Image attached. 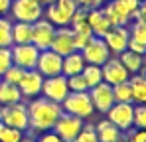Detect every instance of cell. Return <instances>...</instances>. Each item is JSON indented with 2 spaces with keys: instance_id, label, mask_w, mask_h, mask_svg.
<instances>
[{
  "instance_id": "1",
  "label": "cell",
  "mask_w": 146,
  "mask_h": 142,
  "mask_svg": "<svg viewBox=\"0 0 146 142\" xmlns=\"http://www.w3.org/2000/svg\"><path fill=\"white\" fill-rule=\"evenodd\" d=\"M26 107H28L30 130H42V132L51 130L55 120L63 113L59 103H53L46 97H34L30 101V105H26Z\"/></svg>"
},
{
  "instance_id": "2",
  "label": "cell",
  "mask_w": 146,
  "mask_h": 142,
  "mask_svg": "<svg viewBox=\"0 0 146 142\" xmlns=\"http://www.w3.org/2000/svg\"><path fill=\"white\" fill-rule=\"evenodd\" d=\"M59 105H61L63 113H69V115L79 118H89L95 111L93 103H91V97H89V91H69L67 97Z\"/></svg>"
},
{
  "instance_id": "3",
  "label": "cell",
  "mask_w": 146,
  "mask_h": 142,
  "mask_svg": "<svg viewBox=\"0 0 146 142\" xmlns=\"http://www.w3.org/2000/svg\"><path fill=\"white\" fill-rule=\"evenodd\" d=\"M79 8L75 0H51L46 8V20L51 22L55 28L69 26L73 12Z\"/></svg>"
},
{
  "instance_id": "4",
  "label": "cell",
  "mask_w": 146,
  "mask_h": 142,
  "mask_svg": "<svg viewBox=\"0 0 146 142\" xmlns=\"http://www.w3.org/2000/svg\"><path fill=\"white\" fill-rule=\"evenodd\" d=\"M8 12L12 14V18L16 22L34 24L44 16V6L36 0H12Z\"/></svg>"
},
{
  "instance_id": "5",
  "label": "cell",
  "mask_w": 146,
  "mask_h": 142,
  "mask_svg": "<svg viewBox=\"0 0 146 142\" xmlns=\"http://www.w3.org/2000/svg\"><path fill=\"white\" fill-rule=\"evenodd\" d=\"M0 118L2 124L18 128V130H28L30 128V120H28V107L24 103H14V105H4L0 109Z\"/></svg>"
},
{
  "instance_id": "6",
  "label": "cell",
  "mask_w": 146,
  "mask_h": 142,
  "mask_svg": "<svg viewBox=\"0 0 146 142\" xmlns=\"http://www.w3.org/2000/svg\"><path fill=\"white\" fill-rule=\"evenodd\" d=\"M81 128H83V118L73 117L69 113H61L59 118L55 120V124H53L51 130L63 142H73L77 138V134L81 132Z\"/></svg>"
},
{
  "instance_id": "7",
  "label": "cell",
  "mask_w": 146,
  "mask_h": 142,
  "mask_svg": "<svg viewBox=\"0 0 146 142\" xmlns=\"http://www.w3.org/2000/svg\"><path fill=\"white\" fill-rule=\"evenodd\" d=\"M10 53H12L14 65H18L22 69H36L40 49L34 44H14V46H10Z\"/></svg>"
},
{
  "instance_id": "8",
  "label": "cell",
  "mask_w": 146,
  "mask_h": 142,
  "mask_svg": "<svg viewBox=\"0 0 146 142\" xmlns=\"http://www.w3.org/2000/svg\"><path fill=\"white\" fill-rule=\"evenodd\" d=\"M69 93V87H67V77L65 75H51V77H44V83H42V95L53 101V103H61Z\"/></svg>"
},
{
  "instance_id": "9",
  "label": "cell",
  "mask_w": 146,
  "mask_h": 142,
  "mask_svg": "<svg viewBox=\"0 0 146 142\" xmlns=\"http://www.w3.org/2000/svg\"><path fill=\"white\" fill-rule=\"evenodd\" d=\"M132 115H134V105L132 103H113V107L107 111V120H111L117 128L130 130L132 126Z\"/></svg>"
},
{
  "instance_id": "10",
  "label": "cell",
  "mask_w": 146,
  "mask_h": 142,
  "mask_svg": "<svg viewBox=\"0 0 146 142\" xmlns=\"http://www.w3.org/2000/svg\"><path fill=\"white\" fill-rule=\"evenodd\" d=\"M53 34H55V26L51 22H48L44 16L32 24V44L38 47L40 51L42 49H49L51 40H53Z\"/></svg>"
},
{
  "instance_id": "11",
  "label": "cell",
  "mask_w": 146,
  "mask_h": 142,
  "mask_svg": "<svg viewBox=\"0 0 146 142\" xmlns=\"http://www.w3.org/2000/svg\"><path fill=\"white\" fill-rule=\"evenodd\" d=\"M101 71H103V81L109 83L111 87L128 81V77H130V73H128L126 67L121 63V59L115 57V55H111V57L101 65Z\"/></svg>"
},
{
  "instance_id": "12",
  "label": "cell",
  "mask_w": 146,
  "mask_h": 142,
  "mask_svg": "<svg viewBox=\"0 0 146 142\" xmlns=\"http://www.w3.org/2000/svg\"><path fill=\"white\" fill-rule=\"evenodd\" d=\"M81 55L85 59V63H93V65H103L109 57H111V51L105 44L103 38H95L87 44V46L81 49Z\"/></svg>"
},
{
  "instance_id": "13",
  "label": "cell",
  "mask_w": 146,
  "mask_h": 142,
  "mask_svg": "<svg viewBox=\"0 0 146 142\" xmlns=\"http://www.w3.org/2000/svg\"><path fill=\"white\" fill-rule=\"evenodd\" d=\"M89 97H91V103H93V109L99 113H107L113 103H115V97H113V87L105 81L97 83L95 87L89 89Z\"/></svg>"
},
{
  "instance_id": "14",
  "label": "cell",
  "mask_w": 146,
  "mask_h": 142,
  "mask_svg": "<svg viewBox=\"0 0 146 142\" xmlns=\"http://www.w3.org/2000/svg\"><path fill=\"white\" fill-rule=\"evenodd\" d=\"M128 28L126 26H111V30L103 36V40H105V44L109 47V51H111V55H119L122 53L126 46H128Z\"/></svg>"
},
{
  "instance_id": "15",
  "label": "cell",
  "mask_w": 146,
  "mask_h": 142,
  "mask_svg": "<svg viewBox=\"0 0 146 142\" xmlns=\"http://www.w3.org/2000/svg\"><path fill=\"white\" fill-rule=\"evenodd\" d=\"M36 69L42 73V77H51L61 73V55H57L51 49H42L38 55Z\"/></svg>"
},
{
  "instance_id": "16",
  "label": "cell",
  "mask_w": 146,
  "mask_h": 142,
  "mask_svg": "<svg viewBox=\"0 0 146 142\" xmlns=\"http://www.w3.org/2000/svg\"><path fill=\"white\" fill-rule=\"evenodd\" d=\"M42 83H44V77L38 69H26L20 83H18V89L22 97H28V99H34L42 93Z\"/></svg>"
},
{
  "instance_id": "17",
  "label": "cell",
  "mask_w": 146,
  "mask_h": 142,
  "mask_svg": "<svg viewBox=\"0 0 146 142\" xmlns=\"http://www.w3.org/2000/svg\"><path fill=\"white\" fill-rule=\"evenodd\" d=\"M51 51H55L57 55H67L75 51V44H73V30L69 26H63V28H55V34H53V40H51Z\"/></svg>"
},
{
  "instance_id": "18",
  "label": "cell",
  "mask_w": 146,
  "mask_h": 142,
  "mask_svg": "<svg viewBox=\"0 0 146 142\" xmlns=\"http://www.w3.org/2000/svg\"><path fill=\"white\" fill-rule=\"evenodd\" d=\"M87 24H89V30L95 38H103L113 24L109 22L107 14L103 12V8H93V10H87Z\"/></svg>"
},
{
  "instance_id": "19",
  "label": "cell",
  "mask_w": 146,
  "mask_h": 142,
  "mask_svg": "<svg viewBox=\"0 0 146 142\" xmlns=\"http://www.w3.org/2000/svg\"><path fill=\"white\" fill-rule=\"evenodd\" d=\"M101 8H103V12L107 14L109 22L113 24V26H126V24L130 22V14L122 8V4L119 0H111L105 6H101Z\"/></svg>"
},
{
  "instance_id": "20",
  "label": "cell",
  "mask_w": 146,
  "mask_h": 142,
  "mask_svg": "<svg viewBox=\"0 0 146 142\" xmlns=\"http://www.w3.org/2000/svg\"><path fill=\"white\" fill-rule=\"evenodd\" d=\"M95 132H97L99 142H122V130L117 128L111 120H101L99 124H95Z\"/></svg>"
},
{
  "instance_id": "21",
  "label": "cell",
  "mask_w": 146,
  "mask_h": 142,
  "mask_svg": "<svg viewBox=\"0 0 146 142\" xmlns=\"http://www.w3.org/2000/svg\"><path fill=\"white\" fill-rule=\"evenodd\" d=\"M83 67H85V59H83L81 51H77V49L61 57V75H65V77L81 73Z\"/></svg>"
},
{
  "instance_id": "22",
  "label": "cell",
  "mask_w": 146,
  "mask_h": 142,
  "mask_svg": "<svg viewBox=\"0 0 146 142\" xmlns=\"http://www.w3.org/2000/svg\"><path fill=\"white\" fill-rule=\"evenodd\" d=\"M128 85H130V93H132V103L144 105L146 103V77L140 73H134L128 77Z\"/></svg>"
},
{
  "instance_id": "23",
  "label": "cell",
  "mask_w": 146,
  "mask_h": 142,
  "mask_svg": "<svg viewBox=\"0 0 146 142\" xmlns=\"http://www.w3.org/2000/svg\"><path fill=\"white\" fill-rule=\"evenodd\" d=\"M119 59H121V63L126 67V71L130 75L140 73L142 67H144V57L140 53H136V51H130V49H124L122 53H119Z\"/></svg>"
},
{
  "instance_id": "24",
  "label": "cell",
  "mask_w": 146,
  "mask_h": 142,
  "mask_svg": "<svg viewBox=\"0 0 146 142\" xmlns=\"http://www.w3.org/2000/svg\"><path fill=\"white\" fill-rule=\"evenodd\" d=\"M22 93L18 89V85H12V83H6L0 79V105H14V103H20Z\"/></svg>"
},
{
  "instance_id": "25",
  "label": "cell",
  "mask_w": 146,
  "mask_h": 142,
  "mask_svg": "<svg viewBox=\"0 0 146 142\" xmlns=\"http://www.w3.org/2000/svg\"><path fill=\"white\" fill-rule=\"evenodd\" d=\"M14 44H32V24L26 22L12 24V46Z\"/></svg>"
},
{
  "instance_id": "26",
  "label": "cell",
  "mask_w": 146,
  "mask_h": 142,
  "mask_svg": "<svg viewBox=\"0 0 146 142\" xmlns=\"http://www.w3.org/2000/svg\"><path fill=\"white\" fill-rule=\"evenodd\" d=\"M81 75L87 83V87H95L97 83L103 81V71H101V65H93V63H85V67L81 69Z\"/></svg>"
},
{
  "instance_id": "27",
  "label": "cell",
  "mask_w": 146,
  "mask_h": 142,
  "mask_svg": "<svg viewBox=\"0 0 146 142\" xmlns=\"http://www.w3.org/2000/svg\"><path fill=\"white\" fill-rule=\"evenodd\" d=\"M113 97H115V103H132V93H130L128 81L113 85Z\"/></svg>"
},
{
  "instance_id": "28",
  "label": "cell",
  "mask_w": 146,
  "mask_h": 142,
  "mask_svg": "<svg viewBox=\"0 0 146 142\" xmlns=\"http://www.w3.org/2000/svg\"><path fill=\"white\" fill-rule=\"evenodd\" d=\"M12 46V22L4 16H0V47Z\"/></svg>"
},
{
  "instance_id": "29",
  "label": "cell",
  "mask_w": 146,
  "mask_h": 142,
  "mask_svg": "<svg viewBox=\"0 0 146 142\" xmlns=\"http://www.w3.org/2000/svg\"><path fill=\"white\" fill-rule=\"evenodd\" d=\"M24 71L26 69H22V67H18V65H10L8 69L2 73V81H6V83H12V85H18L20 83V79H22V75H24Z\"/></svg>"
},
{
  "instance_id": "30",
  "label": "cell",
  "mask_w": 146,
  "mask_h": 142,
  "mask_svg": "<svg viewBox=\"0 0 146 142\" xmlns=\"http://www.w3.org/2000/svg\"><path fill=\"white\" fill-rule=\"evenodd\" d=\"M128 36H130V40H136V42H142V44H146V22L134 20V22L130 24Z\"/></svg>"
},
{
  "instance_id": "31",
  "label": "cell",
  "mask_w": 146,
  "mask_h": 142,
  "mask_svg": "<svg viewBox=\"0 0 146 142\" xmlns=\"http://www.w3.org/2000/svg\"><path fill=\"white\" fill-rule=\"evenodd\" d=\"M22 138H24L22 130H18V128L6 126V124L0 128V142H20Z\"/></svg>"
},
{
  "instance_id": "32",
  "label": "cell",
  "mask_w": 146,
  "mask_h": 142,
  "mask_svg": "<svg viewBox=\"0 0 146 142\" xmlns=\"http://www.w3.org/2000/svg\"><path fill=\"white\" fill-rule=\"evenodd\" d=\"M73 142H99L97 140V132H95V126L93 124H83L81 132L77 134V138Z\"/></svg>"
},
{
  "instance_id": "33",
  "label": "cell",
  "mask_w": 146,
  "mask_h": 142,
  "mask_svg": "<svg viewBox=\"0 0 146 142\" xmlns=\"http://www.w3.org/2000/svg\"><path fill=\"white\" fill-rule=\"evenodd\" d=\"M67 87H69V91H89V87H87V83H85L81 73L67 77Z\"/></svg>"
},
{
  "instance_id": "34",
  "label": "cell",
  "mask_w": 146,
  "mask_h": 142,
  "mask_svg": "<svg viewBox=\"0 0 146 142\" xmlns=\"http://www.w3.org/2000/svg\"><path fill=\"white\" fill-rule=\"evenodd\" d=\"M132 126H136V128H144V126H146V107H144V105L134 107V115H132Z\"/></svg>"
},
{
  "instance_id": "35",
  "label": "cell",
  "mask_w": 146,
  "mask_h": 142,
  "mask_svg": "<svg viewBox=\"0 0 146 142\" xmlns=\"http://www.w3.org/2000/svg\"><path fill=\"white\" fill-rule=\"evenodd\" d=\"M93 40V34H83V32H73V44H75V49L81 51L83 47L87 46L89 42Z\"/></svg>"
},
{
  "instance_id": "36",
  "label": "cell",
  "mask_w": 146,
  "mask_h": 142,
  "mask_svg": "<svg viewBox=\"0 0 146 142\" xmlns=\"http://www.w3.org/2000/svg\"><path fill=\"white\" fill-rule=\"evenodd\" d=\"M12 65V53H10V47H0V77L2 73Z\"/></svg>"
},
{
  "instance_id": "37",
  "label": "cell",
  "mask_w": 146,
  "mask_h": 142,
  "mask_svg": "<svg viewBox=\"0 0 146 142\" xmlns=\"http://www.w3.org/2000/svg\"><path fill=\"white\" fill-rule=\"evenodd\" d=\"M119 2L122 4V8H124V10L130 14V18H132V14L136 12V8L140 6V2H142V0H119Z\"/></svg>"
},
{
  "instance_id": "38",
  "label": "cell",
  "mask_w": 146,
  "mask_h": 142,
  "mask_svg": "<svg viewBox=\"0 0 146 142\" xmlns=\"http://www.w3.org/2000/svg\"><path fill=\"white\" fill-rule=\"evenodd\" d=\"M126 142H146V132H144V128H136V130H132V132L128 134Z\"/></svg>"
},
{
  "instance_id": "39",
  "label": "cell",
  "mask_w": 146,
  "mask_h": 142,
  "mask_svg": "<svg viewBox=\"0 0 146 142\" xmlns=\"http://www.w3.org/2000/svg\"><path fill=\"white\" fill-rule=\"evenodd\" d=\"M126 49H130V51H136V53L144 55L146 44H142V42H136V40H130V38H128V46H126Z\"/></svg>"
},
{
  "instance_id": "40",
  "label": "cell",
  "mask_w": 146,
  "mask_h": 142,
  "mask_svg": "<svg viewBox=\"0 0 146 142\" xmlns=\"http://www.w3.org/2000/svg\"><path fill=\"white\" fill-rule=\"evenodd\" d=\"M36 142H63V140H61L53 130H46V132L40 136V140H36Z\"/></svg>"
},
{
  "instance_id": "41",
  "label": "cell",
  "mask_w": 146,
  "mask_h": 142,
  "mask_svg": "<svg viewBox=\"0 0 146 142\" xmlns=\"http://www.w3.org/2000/svg\"><path fill=\"white\" fill-rule=\"evenodd\" d=\"M10 4H12V0H0V16H4L10 10Z\"/></svg>"
},
{
  "instance_id": "42",
  "label": "cell",
  "mask_w": 146,
  "mask_h": 142,
  "mask_svg": "<svg viewBox=\"0 0 146 142\" xmlns=\"http://www.w3.org/2000/svg\"><path fill=\"white\" fill-rule=\"evenodd\" d=\"M36 2H40V4H42V6H44V4H49V2H51V0H36Z\"/></svg>"
},
{
  "instance_id": "43",
  "label": "cell",
  "mask_w": 146,
  "mask_h": 142,
  "mask_svg": "<svg viewBox=\"0 0 146 142\" xmlns=\"http://www.w3.org/2000/svg\"><path fill=\"white\" fill-rule=\"evenodd\" d=\"M20 142H36V140H34V138H22Z\"/></svg>"
},
{
  "instance_id": "44",
  "label": "cell",
  "mask_w": 146,
  "mask_h": 142,
  "mask_svg": "<svg viewBox=\"0 0 146 142\" xmlns=\"http://www.w3.org/2000/svg\"><path fill=\"white\" fill-rule=\"evenodd\" d=\"M75 2H77L79 6H83V2H85V0H75Z\"/></svg>"
},
{
  "instance_id": "45",
  "label": "cell",
  "mask_w": 146,
  "mask_h": 142,
  "mask_svg": "<svg viewBox=\"0 0 146 142\" xmlns=\"http://www.w3.org/2000/svg\"><path fill=\"white\" fill-rule=\"evenodd\" d=\"M2 126H4V124H2V118H0V128H2Z\"/></svg>"
}]
</instances>
